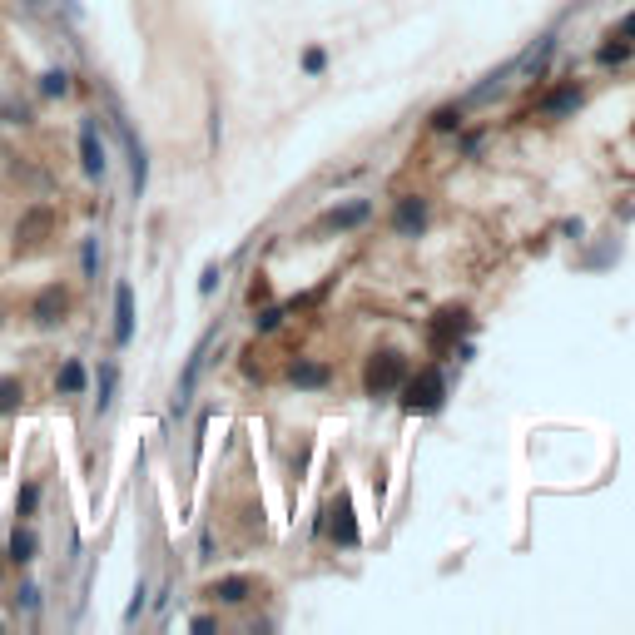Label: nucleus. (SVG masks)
<instances>
[{"label":"nucleus","instance_id":"f8f14e48","mask_svg":"<svg viewBox=\"0 0 635 635\" xmlns=\"http://www.w3.org/2000/svg\"><path fill=\"white\" fill-rule=\"evenodd\" d=\"M293 382H298V387H328V368L298 358V363H293Z\"/></svg>","mask_w":635,"mask_h":635},{"label":"nucleus","instance_id":"9b49d317","mask_svg":"<svg viewBox=\"0 0 635 635\" xmlns=\"http://www.w3.org/2000/svg\"><path fill=\"white\" fill-rule=\"evenodd\" d=\"M5 556H10L15 566H25V561H35V531H25V526H15V531H10V546H5Z\"/></svg>","mask_w":635,"mask_h":635},{"label":"nucleus","instance_id":"4be33fe9","mask_svg":"<svg viewBox=\"0 0 635 635\" xmlns=\"http://www.w3.org/2000/svg\"><path fill=\"white\" fill-rule=\"evenodd\" d=\"M214 283H219V268H204V278H199V293H214Z\"/></svg>","mask_w":635,"mask_h":635},{"label":"nucleus","instance_id":"7ed1b4c3","mask_svg":"<svg viewBox=\"0 0 635 635\" xmlns=\"http://www.w3.org/2000/svg\"><path fill=\"white\" fill-rule=\"evenodd\" d=\"M467 328H472V323H467V313H462V308H442V313L432 318V328H427V343H432L437 353H447V348H452Z\"/></svg>","mask_w":635,"mask_h":635},{"label":"nucleus","instance_id":"412c9836","mask_svg":"<svg viewBox=\"0 0 635 635\" xmlns=\"http://www.w3.org/2000/svg\"><path fill=\"white\" fill-rule=\"evenodd\" d=\"M601 60H606V65H616V60H626V45H601Z\"/></svg>","mask_w":635,"mask_h":635},{"label":"nucleus","instance_id":"5701e85b","mask_svg":"<svg viewBox=\"0 0 635 635\" xmlns=\"http://www.w3.org/2000/svg\"><path fill=\"white\" fill-rule=\"evenodd\" d=\"M621 40H635V10L626 15V20H621Z\"/></svg>","mask_w":635,"mask_h":635},{"label":"nucleus","instance_id":"dca6fc26","mask_svg":"<svg viewBox=\"0 0 635 635\" xmlns=\"http://www.w3.org/2000/svg\"><path fill=\"white\" fill-rule=\"evenodd\" d=\"M40 90H45V95H65V90H70V75H65V70H45Z\"/></svg>","mask_w":635,"mask_h":635},{"label":"nucleus","instance_id":"aec40b11","mask_svg":"<svg viewBox=\"0 0 635 635\" xmlns=\"http://www.w3.org/2000/svg\"><path fill=\"white\" fill-rule=\"evenodd\" d=\"M323 65H328V55H323V50H308V55H303V70H308V75H318Z\"/></svg>","mask_w":635,"mask_h":635},{"label":"nucleus","instance_id":"2eb2a0df","mask_svg":"<svg viewBox=\"0 0 635 635\" xmlns=\"http://www.w3.org/2000/svg\"><path fill=\"white\" fill-rule=\"evenodd\" d=\"M85 368H80V363H75V358H70V363H65V368H60V378H55V387H60V392H70V397H75V392H85Z\"/></svg>","mask_w":635,"mask_h":635},{"label":"nucleus","instance_id":"6ab92c4d","mask_svg":"<svg viewBox=\"0 0 635 635\" xmlns=\"http://www.w3.org/2000/svg\"><path fill=\"white\" fill-rule=\"evenodd\" d=\"M437 129H457L462 125V110H437V120H432Z\"/></svg>","mask_w":635,"mask_h":635},{"label":"nucleus","instance_id":"ddd939ff","mask_svg":"<svg viewBox=\"0 0 635 635\" xmlns=\"http://www.w3.org/2000/svg\"><path fill=\"white\" fill-rule=\"evenodd\" d=\"M333 536H338L343 546H353V541H358V526H353V507H348V502H338V507H333Z\"/></svg>","mask_w":635,"mask_h":635},{"label":"nucleus","instance_id":"b1692460","mask_svg":"<svg viewBox=\"0 0 635 635\" xmlns=\"http://www.w3.org/2000/svg\"><path fill=\"white\" fill-rule=\"evenodd\" d=\"M60 5H65L70 15H85V0H60Z\"/></svg>","mask_w":635,"mask_h":635},{"label":"nucleus","instance_id":"9d476101","mask_svg":"<svg viewBox=\"0 0 635 635\" xmlns=\"http://www.w3.org/2000/svg\"><path fill=\"white\" fill-rule=\"evenodd\" d=\"M249 591H254V581H249V576H224V581H214V586H209V596H214V601H224V606L249 601Z\"/></svg>","mask_w":635,"mask_h":635},{"label":"nucleus","instance_id":"39448f33","mask_svg":"<svg viewBox=\"0 0 635 635\" xmlns=\"http://www.w3.org/2000/svg\"><path fill=\"white\" fill-rule=\"evenodd\" d=\"M65 308H70V293H65V288H40L35 303H30V318H35L40 328H50V323L65 318Z\"/></svg>","mask_w":635,"mask_h":635},{"label":"nucleus","instance_id":"6e6552de","mask_svg":"<svg viewBox=\"0 0 635 635\" xmlns=\"http://www.w3.org/2000/svg\"><path fill=\"white\" fill-rule=\"evenodd\" d=\"M576 110H581V90H576V85H566V90H556V95H546V100L536 105L541 120H566V115H576Z\"/></svg>","mask_w":635,"mask_h":635},{"label":"nucleus","instance_id":"20e7f679","mask_svg":"<svg viewBox=\"0 0 635 635\" xmlns=\"http://www.w3.org/2000/svg\"><path fill=\"white\" fill-rule=\"evenodd\" d=\"M422 224H427V199H422V194L397 199V209H392V229H397L402 239H412V234H422Z\"/></svg>","mask_w":635,"mask_h":635},{"label":"nucleus","instance_id":"a211bd4d","mask_svg":"<svg viewBox=\"0 0 635 635\" xmlns=\"http://www.w3.org/2000/svg\"><path fill=\"white\" fill-rule=\"evenodd\" d=\"M110 392H115V368H105V373H100V412L110 407Z\"/></svg>","mask_w":635,"mask_h":635},{"label":"nucleus","instance_id":"f3484780","mask_svg":"<svg viewBox=\"0 0 635 635\" xmlns=\"http://www.w3.org/2000/svg\"><path fill=\"white\" fill-rule=\"evenodd\" d=\"M278 323H283V308H263V313L254 318V328H258V333H273Z\"/></svg>","mask_w":635,"mask_h":635},{"label":"nucleus","instance_id":"4468645a","mask_svg":"<svg viewBox=\"0 0 635 635\" xmlns=\"http://www.w3.org/2000/svg\"><path fill=\"white\" fill-rule=\"evenodd\" d=\"M20 402H25L20 378H0V417H15V412H20Z\"/></svg>","mask_w":635,"mask_h":635},{"label":"nucleus","instance_id":"0eeeda50","mask_svg":"<svg viewBox=\"0 0 635 635\" xmlns=\"http://www.w3.org/2000/svg\"><path fill=\"white\" fill-rule=\"evenodd\" d=\"M80 169H85L90 179H100V174H105V144H100V129H95V125L80 129Z\"/></svg>","mask_w":635,"mask_h":635},{"label":"nucleus","instance_id":"423d86ee","mask_svg":"<svg viewBox=\"0 0 635 635\" xmlns=\"http://www.w3.org/2000/svg\"><path fill=\"white\" fill-rule=\"evenodd\" d=\"M115 343H120V348L134 343V288H129V283L115 288Z\"/></svg>","mask_w":635,"mask_h":635},{"label":"nucleus","instance_id":"f03ea898","mask_svg":"<svg viewBox=\"0 0 635 635\" xmlns=\"http://www.w3.org/2000/svg\"><path fill=\"white\" fill-rule=\"evenodd\" d=\"M407 382V363H402V353H373L368 358V373H363V392L368 397H392L397 387Z\"/></svg>","mask_w":635,"mask_h":635},{"label":"nucleus","instance_id":"f257e3e1","mask_svg":"<svg viewBox=\"0 0 635 635\" xmlns=\"http://www.w3.org/2000/svg\"><path fill=\"white\" fill-rule=\"evenodd\" d=\"M397 392H402V412H412V417H427V412H437V407L447 402V378H442L437 368H422L417 378L407 373V382H402Z\"/></svg>","mask_w":635,"mask_h":635},{"label":"nucleus","instance_id":"1a4fd4ad","mask_svg":"<svg viewBox=\"0 0 635 635\" xmlns=\"http://www.w3.org/2000/svg\"><path fill=\"white\" fill-rule=\"evenodd\" d=\"M368 214H373V204H368V199H353V204L328 209V214H323V224H328V229H358Z\"/></svg>","mask_w":635,"mask_h":635}]
</instances>
